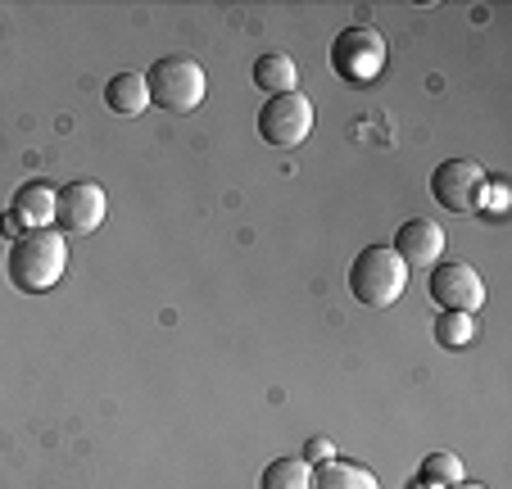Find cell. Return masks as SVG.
<instances>
[{
	"label": "cell",
	"instance_id": "6da1fadb",
	"mask_svg": "<svg viewBox=\"0 0 512 489\" xmlns=\"http://www.w3.org/2000/svg\"><path fill=\"white\" fill-rule=\"evenodd\" d=\"M68 268V236L41 227V231H23L19 240L5 254V277H10L14 290L23 295H46V290L59 286Z\"/></svg>",
	"mask_w": 512,
	"mask_h": 489
},
{
	"label": "cell",
	"instance_id": "7a4b0ae2",
	"mask_svg": "<svg viewBox=\"0 0 512 489\" xmlns=\"http://www.w3.org/2000/svg\"><path fill=\"white\" fill-rule=\"evenodd\" d=\"M408 290V268L390 245H368L349 268V295L363 308H390Z\"/></svg>",
	"mask_w": 512,
	"mask_h": 489
},
{
	"label": "cell",
	"instance_id": "3957f363",
	"mask_svg": "<svg viewBox=\"0 0 512 489\" xmlns=\"http://www.w3.org/2000/svg\"><path fill=\"white\" fill-rule=\"evenodd\" d=\"M145 91H150V105L164 109V114H191L204 100V68L191 55H159L145 73Z\"/></svg>",
	"mask_w": 512,
	"mask_h": 489
},
{
	"label": "cell",
	"instance_id": "277c9868",
	"mask_svg": "<svg viewBox=\"0 0 512 489\" xmlns=\"http://www.w3.org/2000/svg\"><path fill=\"white\" fill-rule=\"evenodd\" d=\"M331 73L349 87H368L386 73V37L372 23H354V28L336 32L331 41Z\"/></svg>",
	"mask_w": 512,
	"mask_h": 489
},
{
	"label": "cell",
	"instance_id": "5b68a950",
	"mask_svg": "<svg viewBox=\"0 0 512 489\" xmlns=\"http://www.w3.org/2000/svg\"><path fill=\"white\" fill-rule=\"evenodd\" d=\"M313 132V100L304 91L290 96H268L259 109V136L272 150H295L300 141H309Z\"/></svg>",
	"mask_w": 512,
	"mask_h": 489
},
{
	"label": "cell",
	"instance_id": "8992f818",
	"mask_svg": "<svg viewBox=\"0 0 512 489\" xmlns=\"http://www.w3.org/2000/svg\"><path fill=\"white\" fill-rule=\"evenodd\" d=\"M485 168L476 159H445L440 168L431 173V195L440 209L449 213H476L481 209V195H485Z\"/></svg>",
	"mask_w": 512,
	"mask_h": 489
},
{
	"label": "cell",
	"instance_id": "52a82bcc",
	"mask_svg": "<svg viewBox=\"0 0 512 489\" xmlns=\"http://www.w3.org/2000/svg\"><path fill=\"white\" fill-rule=\"evenodd\" d=\"M426 290L445 313H481L485 308V281L472 263H435L431 277H426Z\"/></svg>",
	"mask_w": 512,
	"mask_h": 489
},
{
	"label": "cell",
	"instance_id": "ba28073f",
	"mask_svg": "<svg viewBox=\"0 0 512 489\" xmlns=\"http://www.w3.org/2000/svg\"><path fill=\"white\" fill-rule=\"evenodd\" d=\"M109 213V200L96 182H68L55 195V222L59 236H96Z\"/></svg>",
	"mask_w": 512,
	"mask_h": 489
},
{
	"label": "cell",
	"instance_id": "9c48e42d",
	"mask_svg": "<svg viewBox=\"0 0 512 489\" xmlns=\"http://www.w3.org/2000/svg\"><path fill=\"white\" fill-rule=\"evenodd\" d=\"M390 250L404 259V268H435L440 263V254H445V231L435 227V222L426 218H408L404 227L395 231V245Z\"/></svg>",
	"mask_w": 512,
	"mask_h": 489
},
{
	"label": "cell",
	"instance_id": "30bf717a",
	"mask_svg": "<svg viewBox=\"0 0 512 489\" xmlns=\"http://www.w3.org/2000/svg\"><path fill=\"white\" fill-rule=\"evenodd\" d=\"M55 186L46 182H28L14 191V204H10V218L19 222L23 231H41L50 218H55Z\"/></svg>",
	"mask_w": 512,
	"mask_h": 489
},
{
	"label": "cell",
	"instance_id": "8fae6325",
	"mask_svg": "<svg viewBox=\"0 0 512 489\" xmlns=\"http://www.w3.org/2000/svg\"><path fill=\"white\" fill-rule=\"evenodd\" d=\"M309 489H381L377 476L358 462H345V458H327L313 467L309 476Z\"/></svg>",
	"mask_w": 512,
	"mask_h": 489
},
{
	"label": "cell",
	"instance_id": "7c38bea8",
	"mask_svg": "<svg viewBox=\"0 0 512 489\" xmlns=\"http://www.w3.org/2000/svg\"><path fill=\"white\" fill-rule=\"evenodd\" d=\"M254 87L268 91V96H290V91H300V64L290 55H281V50L259 55V64H254Z\"/></svg>",
	"mask_w": 512,
	"mask_h": 489
},
{
	"label": "cell",
	"instance_id": "4fadbf2b",
	"mask_svg": "<svg viewBox=\"0 0 512 489\" xmlns=\"http://www.w3.org/2000/svg\"><path fill=\"white\" fill-rule=\"evenodd\" d=\"M105 105H109V114H118V118H136V114H145V105H150L145 77H141V73H118V77H109Z\"/></svg>",
	"mask_w": 512,
	"mask_h": 489
},
{
	"label": "cell",
	"instance_id": "5bb4252c",
	"mask_svg": "<svg viewBox=\"0 0 512 489\" xmlns=\"http://www.w3.org/2000/svg\"><path fill=\"white\" fill-rule=\"evenodd\" d=\"M313 467L304 458H272L259 471V489H309Z\"/></svg>",
	"mask_w": 512,
	"mask_h": 489
},
{
	"label": "cell",
	"instance_id": "9a60e30c",
	"mask_svg": "<svg viewBox=\"0 0 512 489\" xmlns=\"http://www.w3.org/2000/svg\"><path fill=\"white\" fill-rule=\"evenodd\" d=\"M435 340L445 349H467L476 340V317L472 313H440L435 317Z\"/></svg>",
	"mask_w": 512,
	"mask_h": 489
},
{
	"label": "cell",
	"instance_id": "2e32d148",
	"mask_svg": "<svg viewBox=\"0 0 512 489\" xmlns=\"http://www.w3.org/2000/svg\"><path fill=\"white\" fill-rule=\"evenodd\" d=\"M417 476L422 480H431V485H458L463 480V458L458 453H449V449H440V453H426L422 458V467H417Z\"/></svg>",
	"mask_w": 512,
	"mask_h": 489
},
{
	"label": "cell",
	"instance_id": "e0dca14e",
	"mask_svg": "<svg viewBox=\"0 0 512 489\" xmlns=\"http://www.w3.org/2000/svg\"><path fill=\"white\" fill-rule=\"evenodd\" d=\"M503 209H508V191H503V186H485L481 209L476 213H485V218H503Z\"/></svg>",
	"mask_w": 512,
	"mask_h": 489
},
{
	"label": "cell",
	"instance_id": "ac0fdd59",
	"mask_svg": "<svg viewBox=\"0 0 512 489\" xmlns=\"http://www.w3.org/2000/svg\"><path fill=\"white\" fill-rule=\"evenodd\" d=\"M327 458H336V444L331 440H309L304 444V462H309V467H318V462H327Z\"/></svg>",
	"mask_w": 512,
	"mask_h": 489
},
{
	"label": "cell",
	"instance_id": "d6986e66",
	"mask_svg": "<svg viewBox=\"0 0 512 489\" xmlns=\"http://www.w3.org/2000/svg\"><path fill=\"white\" fill-rule=\"evenodd\" d=\"M408 489H445V485H431V480H422V476H417V480H413V485H408Z\"/></svg>",
	"mask_w": 512,
	"mask_h": 489
},
{
	"label": "cell",
	"instance_id": "ffe728a7",
	"mask_svg": "<svg viewBox=\"0 0 512 489\" xmlns=\"http://www.w3.org/2000/svg\"><path fill=\"white\" fill-rule=\"evenodd\" d=\"M449 489H485V485H467V480H458V485H449Z\"/></svg>",
	"mask_w": 512,
	"mask_h": 489
}]
</instances>
